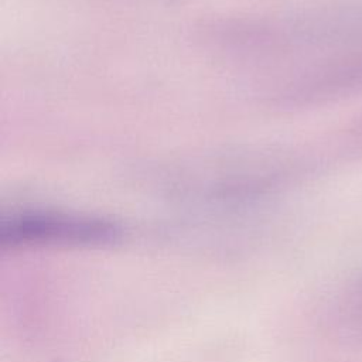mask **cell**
<instances>
[{
	"mask_svg": "<svg viewBox=\"0 0 362 362\" xmlns=\"http://www.w3.org/2000/svg\"><path fill=\"white\" fill-rule=\"evenodd\" d=\"M122 238V229L106 219L51 211H23L3 218L1 247L106 246Z\"/></svg>",
	"mask_w": 362,
	"mask_h": 362,
	"instance_id": "obj_1",
	"label": "cell"
},
{
	"mask_svg": "<svg viewBox=\"0 0 362 362\" xmlns=\"http://www.w3.org/2000/svg\"><path fill=\"white\" fill-rule=\"evenodd\" d=\"M362 93V45L322 65L307 82L304 96L335 99Z\"/></svg>",
	"mask_w": 362,
	"mask_h": 362,
	"instance_id": "obj_2",
	"label": "cell"
}]
</instances>
